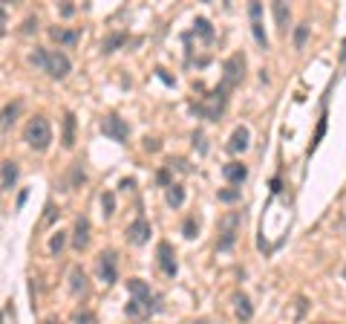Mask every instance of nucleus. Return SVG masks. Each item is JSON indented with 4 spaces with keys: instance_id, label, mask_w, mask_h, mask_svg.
Returning <instances> with one entry per match:
<instances>
[{
    "instance_id": "obj_21",
    "label": "nucleus",
    "mask_w": 346,
    "mask_h": 324,
    "mask_svg": "<svg viewBox=\"0 0 346 324\" xmlns=\"http://www.w3.org/2000/svg\"><path fill=\"white\" fill-rule=\"evenodd\" d=\"M182 235L188 240H194L199 235V223H197V217L191 214V217H185V223H182Z\"/></svg>"
},
{
    "instance_id": "obj_31",
    "label": "nucleus",
    "mask_w": 346,
    "mask_h": 324,
    "mask_svg": "<svg viewBox=\"0 0 346 324\" xmlns=\"http://www.w3.org/2000/svg\"><path fill=\"white\" fill-rule=\"evenodd\" d=\"M101 205H104V214H113L115 211V197L107 191V194H101Z\"/></svg>"
},
{
    "instance_id": "obj_33",
    "label": "nucleus",
    "mask_w": 346,
    "mask_h": 324,
    "mask_svg": "<svg viewBox=\"0 0 346 324\" xmlns=\"http://www.w3.org/2000/svg\"><path fill=\"white\" fill-rule=\"evenodd\" d=\"M35 29H38V20H35V17H26V20H23V29H20V32H23V35H32Z\"/></svg>"
},
{
    "instance_id": "obj_37",
    "label": "nucleus",
    "mask_w": 346,
    "mask_h": 324,
    "mask_svg": "<svg viewBox=\"0 0 346 324\" xmlns=\"http://www.w3.org/2000/svg\"><path fill=\"white\" fill-rule=\"evenodd\" d=\"M344 275H346V266H344Z\"/></svg>"
},
{
    "instance_id": "obj_9",
    "label": "nucleus",
    "mask_w": 346,
    "mask_h": 324,
    "mask_svg": "<svg viewBox=\"0 0 346 324\" xmlns=\"http://www.w3.org/2000/svg\"><path fill=\"white\" fill-rule=\"evenodd\" d=\"M156 255H159V266H162V272L173 278L176 269H179V266H176V255H173V246H170L167 240H162V243L156 246Z\"/></svg>"
},
{
    "instance_id": "obj_32",
    "label": "nucleus",
    "mask_w": 346,
    "mask_h": 324,
    "mask_svg": "<svg viewBox=\"0 0 346 324\" xmlns=\"http://www.w3.org/2000/svg\"><path fill=\"white\" fill-rule=\"evenodd\" d=\"M84 183V168L81 165H72V174H69V186H78Z\"/></svg>"
},
{
    "instance_id": "obj_4",
    "label": "nucleus",
    "mask_w": 346,
    "mask_h": 324,
    "mask_svg": "<svg viewBox=\"0 0 346 324\" xmlns=\"http://www.w3.org/2000/svg\"><path fill=\"white\" fill-rule=\"evenodd\" d=\"M243 75H246V55L243 52H234L228 61L222 64V87L225 90H234V87L243 81Z\"/></svg>"
},
{
    "instance_id": "obj_15",
    "label": "nucleus",
    "mask_w": 346,
    "mask_h": 324,
    "mask_svg": "<svg viewBox=\"0 0 346 324\" xmlns=\"http://www.w3.org/2000/svg\"><path fill=\"white\" fill-rule=\"evenodd\" d=\"M3 191H12L15 188V183H17V162H12V159H6L3 162Z\"/></svg>"
},
{
    "instance_id": "obj_18",
    "label": "nucleus",
    "mask_w": 346,
    "mask_h": 324,
    "mask_svg": "<svg viewBox=\"0 0 346 324\" xmlns=\"http://www.w3.org/2000/svg\"><path fill=\"white\" fill-rule=\"evenodd\" d=\"M121 44H127V32H113L101 41V52H115Z\"/></svg>"
},
{
    "instance_id": "obj_23",
    "label": "nucleus",
    "mask_w": 346,
    "mask_h": 324,
    "mask_svg": "<svg viewBox=\"0 0 346 324\" xmlns=\"http://www.w3.org/2000/svg\"><path fill=\"white\" fill-rule=\"evenodd\" d=\"M15 116H17V104H6V107H3V133L12 128Z\"/></svg>"
},
{
    "instance_id": "obj_20",
    "label": "nucleus",
    "mask_w": 346,
    "mask_h": 324,
    "mask_svg": "<svg viewBox=\"0 0 346 324\" xmlns=\"http://www.w3.org/2000/svg\"><path fill=\"white\" fill-rule=\"evenodd\" d=\"M234 304H237V316L240 319H251L254 310H251V301H248L246 295H234Z\"/></svg>"
},
{
    "instance_id": "obj_10",
    "label": "nucleus",
    "mask_w": 346,
    "mask_h": 324,
    "mask_svg": "<svg viewBox=\"0 0 346 324\" xmlns=\"http://www.w3.org/2000/svg\"><path fill=\"white\" fill-rule=\"evenodd\" d=\"M127 240L136 243V246H142V243H148L150 240V223L145 217H136V220L127 226Z\"/></svg>"
},
{
    "instance_id": "obj_29",
    "label": "nucleus",
    "mask_w": 346,
    "mask_h": 324,
    "mask_svg": "<svg viewBox=\"0 0 346 324\" xmlns=\"http://www.w3.org/2000/svg\"><path fill=\"white\" fill-rule=\"evenodd\" d=\"M64 243H66V235H64V232H58V235L49 240V252H52V255H58V252L64 249Z\"/></svg>"
},
{
    "instance_id": "obj_35",
    "label": "nucleus",
    "mask_w": 346,
    "mask_h": 324,
    "mask_svg": "<svg viewBox=\"0 0 346 324\" xmlns=\"http://www.w3.org/2000/svg\"><path fill=\"white\" fill-rule=\"evenodd\" d=\"M159 139H145V151H159Z\"/></svg>"
},
{
    "instance_id": "obj_30",
    "label": "nucleus",
    "mask_w": 346,
    "mask_h": 324,
    "mask_svg": "<svg viewBox=\"0 0 346 324\" xmlns=\"http://www.w3.org/2000/svg\"><path fill=\"white\" fill-rule=\"evenodd\" d=\"M72 322H75V324H96V316H93V313H87V310H78V313L72 316Z\"/></svg>"
},
{
    "instance_id": "obj_26",
    "label": "nucleus",
    "mask_w": 346,
    "mask_h": 324,
    "mask_svg": "<svg viewBox=\"0 0 346 324\" xmlns=\"http://www.w3.org/2000/svg\"><path fill=\"white\" fill-rule=\"evenodd\" d=\"M306 38H309V23H300V26L295 29V47H297V50H303Z\"/></svg>"
},
{
    "instance_id": "obj_38",
    "label": "nucleus",
    "mask_w": 346,
    "mask_h": 324,
    "mask_svg": "<svg viewBox=\"0 0 346 324\" xmlns=\"http://www.w3.org/2000/svg\"><path fill=\"white\" fill-rule=\"evenodd\" d=\"M199 324H205V322H199Z\"/></svg>"
},
{
    "instance_id": "obj_12",
    "label": "nucleus",
    "mask_w": 346,
    "mask_h": 324,
    "mask_svg": "<svg viewBox=\"0 0 346 324\" xmlns=\"http://www.w3.org/2000/svg\"><path fill=\"white\" fill-rule=\"evenodd\" d=\"M222 177H225L228 183H234V186H240V183H246L248 168L243 165V162H228V165L222 168Z\"/></svg>"
},
{
    "instance_id": "obj_28",
    "label": "nucleus",
    "mask_w": 346,
    "mask_h": 324,
    "mask_svg": "<svg viewBox=\"0 0 346 324\" xmlns=\"http://www.w3.org/2000/svg\"><path fill=\"white\" fill-rule=\"evenodd\" d=\"M240 200V188H222L219 191V203H237Z\"/></svg>"
},
{
    "instance_id": "obj_5",
    "label": "nucleus",
    "mask_w": 346,
    "mask_h": 324,
    "mask_svg": "<svg viewBox=\"0 0 346 324\" xmlns=\"http://www.w3.org/2000/svg\"><path fill=\"white\" fill-rule=\"evenodd\" d=\"M127 290H130L133 301H139L148 313H156V310H159V298L150 292V287L142 281V278H130V281H127Z\"/></svg>"
},
{
    "instance_id": "obj_25",
    "label": "nucleus",
    "mask_w": 346,
    "mask_h": 324,
    "mask_svg": "<svg viewBox=\"0 0 346 324\" xmlns=\"http://www.w3.org/2000/svg\"><path fill=\"white\" fill-rule=\"evenodd\" d=\"M47 58H49V52L41 50V47H38V50H35L32 55H29V61H32L35 67H41V69H47Z\"/></svg>"
},
{
    "instance_id": "obj_8",
    "label": "nucleus",
    "mask_w": 346,
    "mask_h": 324,
    "mask_svg": "<svg viewBox=\"0 0 346 324\" xmlns=\"http://www.w3.org/2000/svg\"><path fill=\"white\" fill-rule=\"evenodd\" d=\"M118 258H115L113 249H104L99 255V272H101V281L104 284H115V278H118V263H115Z\"/></svg>"
},
{
    "instance_id": "obj_17",
    "label": "nucleus",
    "mask_w": 346,
    "mask_h": 324,
    "mask_svg": "<svg viewBox=\"0 0 346 324\" xmlns=\"http://www.w3.org/2000/svg\"><path fill=\"white\" fill-rule=\"evenodd\" d=\"M61 142H64V148H72V145H75V113H66L64 116V133H61Z\"/></svg>"
},
{
    "instance_id": "obj_13",
    "label": "nucleus",
    "mask_w": 346,
    "mask_h": 324,
    "mask_svg": "<svg viewBox=\"0 0 346 324\" xmlns=\"http://www.w3.org/2000/svg\"><path fill=\"white\" fill-rule=\"evenodd\" d=\"M248 148V128H237L234 133H231V142H228V151L231 154H240V151H246Z\"/></svg>"
},
{
    "instance_id": "obj_7",
    "label": "nucleus",
    "mask_w": 346,
    "mask_h": 324,
    "mask_svg": "<svg viewBox=\"0 0 346 324\" xmlns=\"http://www.w3.org/2000/svg\"><path fill=\"white\" fill-rule=\"evenodd\" d=\"M69 69H72L69 58H66L61 50H52L49 58H47V69H44V72H49L52 78H58V81H61V78H66V75H69Z\"/></svg>"
},
{
    "instance_id": "obj_2",
    "label": "nucleus",
    "mask_w": 346,
    "mask_h": 324,
    "mask_svg": "<svg viewBox=\"0 0 346 324\" xmlns=\"http://www.w3.org/2000/svg\"><path fill=\"white\" fill-rule=\"evenodd\" d=\"M23 139L29 142V148H35V151H47V148H49V142H52L49 122L44 119V116H35V119H29L26 130H23Z\"/></svg>"
},
{
    "instance_id": "obj_34",
    "label": "nucleus",
    "mask_w": 346,
    "mask_h": 324,
    "mask_svg": "<svg viewBox=\"0 0 346 324\" xmlns=\"http://www.w3.org/2000/svg\"><path fill=\"white\" fill-rule=\"evenodd\" d=\"M159 183H162V186H167V188L173 186V183H170V174H167V168L159 171Z\"/></svg>"
},
{
    "instance_id": "obj_14",
    "label": "nucleus",
    "mask_w": 346,
    "mask_h": 324,
    "mask_svg": "<svg viewBox=\"0 0 346 324\" xmlns=\"http://www.w3.org/2000/svg\"><path fill=\"white\" fill-rule=\"evenodd\" d=\"M49 35H52V41H58V44H64V47L78 44V38H81L78 32H72V29H61V26H52Z\"/></svg>"
},
{
    "instance_id": "obj_1",
    "label": "nucleus",
    "mask_w": 346,
    "mask_h": 324,
    "mask_svg": "<svg viewBox=\"0 0 346 324\" xmlns=\"http://www.w3.org/2000/svg\"><path fill=\"white\" fill-rule=\"evenodd\" d=\"M225 104H228V90L219 84V87H214L205 99L199 104H194V110H197L202 119H208V122H216L219 116H222V110H225Z\"/></svg>"
},
{
    "instance_id": "obj_27",
    "label": "nucleus",
    "mask_w": 346,
    "mask_h": 324,
    "mask_svg": "<svg viewBox=\"0 0 346 324\" xmlns=\"http://www.w3.org/2000/svg\"><path fill=\"white\" fill-rule=\"evenodd\" d=\"M251 32H254V38H257V44H260V47H268V38H265L263 23H260V20H251Z\"/></svg>"
},
{
    "instance_id": "obj_22",
    "label": "nucleus",
    "mask_w": 346,
    "mask_h": 324,
    "mask_svg": "<svg viewBox=\"0 0 346 324\" xmlns=\"http://www.w3.org/2000/svg\"><path fill=\"white\" fill-rule=\"evenodd\" d=\"M274 17H277V26L280 29L289 26V9H286V3H274Z\"/></svg>"
},
{
    "instance_id": "obj_6",
    "label": "nucleus",
    "mask_w": 346,
    "mask_h": 324,
    "mask_svg": "<svg viewBox=\"0 0 346 324\" xmlns=\"http://www.w3.org/2000/svg\"><path fill=\"white\" fill-rule=\"evenodd\" d=\"M101 130H104V136H110L113 142H127V136H130V128H127V122L118 119L115 113L104 116V122H101Z\"/></svg>"
},
{
    "instance_id": "obj_19",
    "label": "nucleus",
    "mask_w": 346,
    "mask_h": 324,
    "mask_svg": "<svg viewBox=\"0 0 346 324\" xmlns=\"http://www.w3.org/2000/svg\"><path fill=\"white\" fill-rule=\"evenodd\" d=\"M165 197H167V205L179 208V205L185 203V188H182V186H170V188H167V194H165Z\"/></svg>"
},
{
    "instance_id": "obj_24",
    "label": "nucleus",
    "mask_w": 346,
    "mask_h": 324,
    "mask_svg": "<svg viewBox=\"0 0 346 324\" xmlns=\"http://www.w3.org/2000/svg\"><path fill=\"white\" fill-rule=\"evenodd\" d=\"M194 32H199L202 38H208V41L214 38V32H211V23H208L205 17H197V23H194Z\"/></svg>"
},
{
    "instance_id": "obj_16",
    "label": "nucleus",
    "mask_w": 346,
    "mask_h": 324,
    "mask_svg": "<svg viewBox=\"0 0 346 324\" xmlns=\"http://www.w3.org/2000/svg\"><path fill=\"white\" fill-rule=\"evenodd\" d=\"M69 290L75 292V295L78 292H87V275H84L81 266H72L69 269Z\"/></svg>"
},
{
    "instance_id": "obj_36",
    "label": "nucleus",
    "mask_w": 346,
    "mask_h": 324,
    "mask_svg": "<svg viewBox=\"0 0 346 324\" xmlns=\"http://www.w3.org/2000/svg\"><path fill=\"white\" fill-rule=\"evenodd\" d=\"M44 324H58V319H47V322H44Z\"/></svg>"
},
{
    "instance_id": "obj_11",
    "label": "nucleus",
    "mask_w": 346,
    "mask_h": 324,
    "mask_svg": "<svg viewBox=\"0 0 346 324\" xmlns=\"http://www.w3.org/2000/svg\"><path fill=\"white\" fill-rule=\"evenodd\" d=\"M72 246H75L78 252L90 246V220H87V217H78V220H75V229H72Z\"/></svg>"
},
{
    "instance_id": "obj_3",
    "label": "nucleus",
    "mask_w": 346,
    "mask_h": 324,
    "mask_svg": "<svg viewBox=\"0 0 346 324\" xmlns=\"http://www.w3.org/2000/svg\"><path fill=\"white\" fill-rule=\"evenodd\" d=\"M240 223H243V214H240V211H228V214L219 220V240H216V249H219V252H228V249H234Z\"/></svg>"
}]
</instances>
